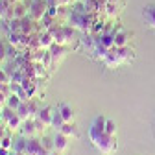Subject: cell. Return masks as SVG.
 <instances>
[{
	"label": "cell",
	"mask_w": 155,
	"mask_h": 155,
	"mask_svg": "<svg viewBox=\"0 0 155 155\" xmlns=\"http://www.w3.org/2000/svg\"><path fill=\"white\" fill-rule=\"evenodd\" d=\"M13 155H26V153H17V151H13Z\"/></svg>",
	"instance_id": "cell-30"
},
{
	"label": "cell",
	"mask_w": 155,
	"mask_h": 155,
	"mask_svg": "<svg viewBox=\"0 0 155 155\" xmlns=\"http://www.w3.org/2000/svg\"><path fill=\"white\" fill-rule=\"evenodd\" d=\"M104 59H105V65H107L109 68H116V67L122 63L120 55H118V48H116V52H109V50H107V55L104 57Z\"/></svg>",
	"instance_id": "cell-6"
},
{
	"label": "cell",
	"mask_w": 155,
	"mask_h": 155,
	"mask_svg": "<svg viewBox=\"0 0 155 155\" xmlns=\"http://www.w3.org/2000/svg\"><path fill=\"white\" fill-rule=\"evenodd\" d=\"M46 9H48V4L45 2V0H31V4H30V17L37 22V21H41V18L46 15Z\"/></svg>",
	"instance_id": "cell-2"
},
{
	"label": "cell",
	"mask_w": 155,
	"mask_h": 155,
	"mask_svg": "<svg viewBox=\"0 0 155 155\" xmlns=\"http://www.w3.org/2000/svg\"><path fill=\"white\" fill-rule=\"evenodd\" d=\"M6 54H8V50H6V45H4V41H0V59H4V57H6Z\"/></svg>",
	"instance_id": "cell-25"
},
{
	"label": "cell",
	"mask_w": 155,
	"mask_h": 155,
	"mask_svg": "<svg viewBox=\"0 0 155 155\" xmlns=\"http://www.w3.org/2000/svg\"><path fill=\"white\" fill-rule=\"evenodd\" d=\"M57 109H59V113H61V116H63L65 122H74V109L68 104H61Z\"/></svg>",
	"instance_id": "cell-9"
},
{
	"label": "cell",
	"mask_w": 155,
	"mask_h": 155,
	"mask_svg": "<svg viewBox=\"0 0 155 155\" xmlns=\"http://www.w3.org/2000/svg\"><path fill=\"white\" fill-rule=\"evenodd\" d=\"M92 144L98 148L104 155H111V153L116 151V148H118V144H116V135H107V133H104L102 137L96 139Z\"/></svg>",
	"instance_id": "cell-1"
},
{
	"label": "cell",
	"mask_w": 155,
	"mask_h": 155,
	"mask_svg": "<svg viewBox=\"0 0 155 155\" xmlns=\"http://www.w3.org/2000/svg\"><path fill=\"white\" fill-rule=\"evenodd\" d=\"M63 124H65V120H63L59 109H55V111H54V118H52V127H55L57 131H59V129L63 127Z\"/></svg>",
	"instance_id": "cell-17"
},
{
	"label": "cell",
	"mask_w": 155,
	"mask_h": 155,
	"mask_svg": "<svg viewBox=\"0 0 155 155\" xmlns=\"http://www.w3.org/2000/svg\"><path fill=\"white\" fill-rule=\"evenodd\" d=\"M6 135H8V131H4V127H0V139H4Z\"/></svg>",
	"instance_id": "cell-28"
},
{
	"label": "cell",
	"mask_w": 155,
	"mask_h": 155,
	"mask_svg": "<svg viewBox=\"0 0 155 155\" xmlns=\"http://www.w3.org/2000/svg\"><path fill=\"white\" fill-rule=\"evenodd\" d=\"M22 122H24V120H22V118H21V116H18V114H17V111H15V114L11 116V118H9V120H8L6 124H8V127H9V129H13V131H17V129H21V126H22Z\"/></svg>",
	"instance_id": "cell-13"
},
{
	"label": "cell",
	"mask_w": 155,
	"mask_h": 155,
	"mask_svg": "<svg viewBox=\"0 0 155 155\" xmlns=\"http://www.w3.org/2000/svg\"><path fill=\"white\" fill-rule=\"evenodd\" d=\"M37 118L45 122L46 126H52V118H54V109L52 107H43V109H39L37 113Z\"/></svg>",
	"instance_id": "cell-7"
},
{
	"label": "cell",
	"mask_w": 155,
	"mask_h": 155,
	"mask_svg": "<svg viewBox=\"0 0 155 155\" xmlns=\"http://www.w3.org/2000/svg\"><path fill=\"white\" fill-rule=\"evenodd\" d=\"M39 43H41V46H43V48H48V46L55 45V39H54V33H50V31L43 33V35H41V39H39Z\"/></svg>",
	"instance_id": "cell-15"
},
{
	"label": "cell",
	"mask_w": 155,
	"mask_h": 155,
	"mask_svg": "<svg viewBox=\"0 0 155 155\" xmlns=\"http://www.w3.org/2000/svg\"><path fill=\"white\" fill-rule=\"evenodd\" d=\"M107 9H109V15H114L116 11H118V9H116V6H114V4H107Z\"/></svg>",
	"instance_id": "cell-26"
},
{
	"label": "cell",
	"mask_w": 155,
	"mask_h": 155,
	"mask_svg": "<svg viewBox=\"0 0 155 155\" xmlns=\"http://www.w3.org/2000/svg\"><path fill=\"white\" fill-rule=\"evenodd\" d=\"M15 2H22V0H15Z\"/></svg>",
	"instance_id": "cell-31"
},
{
	"label": "cell",
	"mask_w": 155,
	"mask_h": 155,
	"mask_svg": "<svg viewBox=\"0 0 155 155\" xmlns=\"http://www.w3.org/2000/svg\"><path fill=\"white\" fill-rule=\"evenodd\" d=\"M0 61H2V59H0Z\"/></svg>",
	"instance_id": "cell-33"
},
{
	"label": "cell",
	"mask_w": 155,
	"mask_h": 155,
	"mask_svg": "<svg viewBox=\"0 0 155 155\" xmlns=\"http://www.w3.org/2000/svg\"><path fill=\"white\" fill-rule=\"evenodd\" d=\"M118 55H120L122 63H129L133 59V50H129L127 46H122V48H118Z\"/></svg>",
	"instance_id": "cell-16"
},
{
	"label": "cell",
	"mask_w": 155,
	"mask_h": 155,
	"mask_svg": "<svg viewBox=\"0 0 155 155\" xmlns=\"http://www.w3.org/2000/svg\"><path fill=\"white\" fill-rule=\"evenodd\" d=\"M105 120L107 118H104V116H96V118H94V124L89 129V139H91V142H94L96 139H100L102 135L105 133Z\"/></svg>",
	"instance_id": "cell-3"
},
{
	"label": "cell",
	"mask_w": 155,
	"mask_h": 155,
	"mask_svg": "<svg viewBox=\"0 0 155 155\" xmlns=\"http://www.w3.org/2000/svg\"><path fill=\"white\" fill-rule=\"evenodd\" d=\"M11 155H13V153H11Z\"/></svg>",
	"instance_id": "cell-34"
},
{
	"label": "cell",
	"mask_w": 155,
	"mask_h": 155,
	"mask_svg": "<svg viewBox=\"0 0 155 155\" xmlns=\"http://www.w3.org/2000/svg\"><path fill=\"white\" fill-rule=\"evenodd\" d=\"M26 146H28V139L24 137V139H21V140H17L15 151H17V153H26Z\"/></svg>",
	"instance_id": "cell-19"
},
{
	"label": "cell",
	"mask_w": 155,
	"mask_h": 155,
	"mask_svg": "<svg viewBox=\"0 0 155 155\" xmlns=\"http://www.w3.org/2000/svg\"><path fill=\"white\" fill-rule=\"evenodd\" d=\"M13 9H15V18H26L30 13V8L24 2H15Z\"/></svg>",
	"instance_id": "cell-10"
},
{
	"label": "cell",
	"mask_w": 155,
	"mask_h": 155,
	"mask_svg": "<svg viewBox=\"0 0 155 155\" xmlns=\"http://www.w3.org/2000/svg\"><path fill=\"white\" fill-rule=\"evenodd\" d=\"M0 18H2V15H0Z\"/></svg>",
	"instance_id": "cell-32"
},
{
	"label": "cell",
	"mask_w": 155,
	"mask_h": 155,
	"mask_svg": "<svg viewBox=\"0 0 155 155\" xmlns=\"http://www.w3.org/2000/svg\"><path fill=\"white\" fill-rule=\"evenodd\" d=\"M50 155H61V153H59V151H55V150H54V151H50Z\"/></svg>",
	"instance_id": "cell-29"
},
{
	"label": "cell",
	"mask_w": 155,
	"mask_h": 155,
	"mask_svg": "<svg viewBox=\"0 0 155 155\" xmlns=\"http://www.w3.org/2000/svg\"><path fill=\"white\" fill-rule=\"evenodd\" d=\"M21 133H22V137H26V139L35 137V135H37V127H35L33 118H28V120L22 122V126H21Z\"/></svg>",
	"instance_id": "cell-5"
},
{
	"label": "cell",
	"mask_w": 155,
	"mask_h": 155,
	"mask_svg": "<svg viewBox=\"0 0 155 155\" xmlns=\"http://www.w3.org/2000/svg\"><path fill=\"white\" fill-rule=\"evenodd\" d=\"M0 83H9V78H8V74L0 68Z\"/></svg>",
	"instance_id": "cell-24"
},
{
	"label": "cell",
	"mask_w": 155,
	"mask_h": 155,
	"mask_svg": "<svg viewBox=\"0 0 155 155\" xmlns=\"http://www.w3.org/2000/svg\"><path fill=\"white\" fill-rule=\"evenodd\" d=\"M33 122H35V127H37V133H43V131H45V129L48 127V126H46L45 122H41V120H39V118H37V116H35V118H33Z\"/></svg>",
	"instance_id": "cell-22"
},
{
	"label": "cell",
	"mask_w": 155,
	"mask_h": 155,
	"mask_svg": "<svg viewBox=\"0 0 155 155\" xmlns=\"http://www.w3.org/2000/svg\"><path fill=\"white\" fill-rule=\"evenodd\" d=\"M33 24H35V22H33V18H30V21L22 18V30H21V31H22L24 35H26V33H30V31H31V28H33Z\"/></svg>",
	"instance_id": "cell-21"
},
{
	"label": "cell",
	"mask_w": 155,
	"mask_h": 155,
	"mask_svg": "<svg viewBox=\"0 0 155 155\" xmlns=\"http://www.w3.org/2000/svg\"><path fill=\"white\" fill-rule=\"evenodd\" d=\"M105 133L107 135H116V122H113V120H105Z\"/></svg>",
	"instance_id": "cell-20"
},
{
	"label": "cell",
	"mask_w": 155,
	"mask_h": 155,
	"mask_svg": "<svg viewBox=\"0 0 155 155\" xmlns=\"http://www.w3.org/2000/svg\"><path fill=\"white\" fill-rule=\"evenodd\" d=\"M21 104H22V100H21V96H18V94L11 92V94L8 96V102H6V105H8V107H11L13 111H17Z\"/></svg>",
	"instance_id": "cell-12"
},
{
	"label": "cell",
	"mask_w": 155,
	"mask_h": 155,
	"mask_svg": "<svg viewBox=\"0 0 155 155\" xmlns=\"http://www.w3.org/2000/svg\"><path fill=\"white\" fill-rule=\"evenodd\" d=\"M54 150L59 151V153H63V151L68 150V137H67V135H63L61 131H57L55 137H54Z\"/></svg>",
	"instance_id": "cell-4"
},
{
	"label": "cell",
	"mask_w": 155,
	"mask_h": 155,
	"mask_svg": "<svg viewBox=\"0 0 155 155\" xmlns=\"http://www.w3.org/2000/svg\"><path fill=\"white\" fill-rule=\"evenodd\" d=\"M17 114L21 116L22 120H28V118H30V105H28V102H22L21 105H18V109H17Z\"/></svg>",
	"instance_id": "cell-18"
},
{
	"label": "cell",
	"mask_w": 155,
	"mask_h": 155,
	"mask_svg": "<svg viewBox=\"0 0 155 155\" xmlns=\"http://www.w3.org/2000/svg\"><path fill=\"white\" fill-rule=\"evenodd\" d=\"M0 146H2V148H9V150H11V139H9V133L6 135L4 139H0Z\"/></svg>",
	"instance_id": "cell-23"
},
{
	"label": "cell",
	"mask_w": 155,
	"mask_h": 155,
	"mask_svg": "<svg viewBox=\"0 0 155 155\" xmlns=\"http://www.w3.org/2000/svg\"><path fill=\"white\" fill-rule=\"evenodd\" d=\"M0 155H11L9 153V148H2V146H0Z\"/></svg>",
	"instance_id": "cell-27"
},
{
	"label": "cell",
	"mask_w": 155,
	"mask_h": 155,
	"mask_svg": "<svg viewBox=\"0 0 155 155\" xmlns=\"http://www.w3.org/2000/svg\"><path fill=\"white\" fill-rule=\"evenodd\" d=\"M142 17L146 18V22L155 30V4L146 6V8H144V11H142Z\"/></svg>",
	"instance_id": "cell-8"
},
{
	"label": "cell",
	"mask_w": 155,
	"mask_h": 155,
	"mask_svg": "<svg viewBox=\"0 0 155 155\" xmlns=\"http://www.w3.org/2000/svg\"><path fill=\"white\" fill-rule=\"evenodd\" d=\"M59 131H61L63 135H67L68 139H70V137H78V129H76V126H74L72 122H65Z\"/></svg>",
	"instance_id": "cell-14"
},
{
	"label": "cell",
	"mask_w": 155,
	"mask_h": 155,
	"mask_svg": "<svg viewBox=\"0 0 155 155\" xmlns=\"http://www.w3.org/2000/svg\"><path fill=\"white\" fill-rule=\"evenodd\" d=\"M122 46H127V33L118 30L114 33V48H122Z\"/></svg>",
	"instance_id": "cell-11"
}]
</instances>
